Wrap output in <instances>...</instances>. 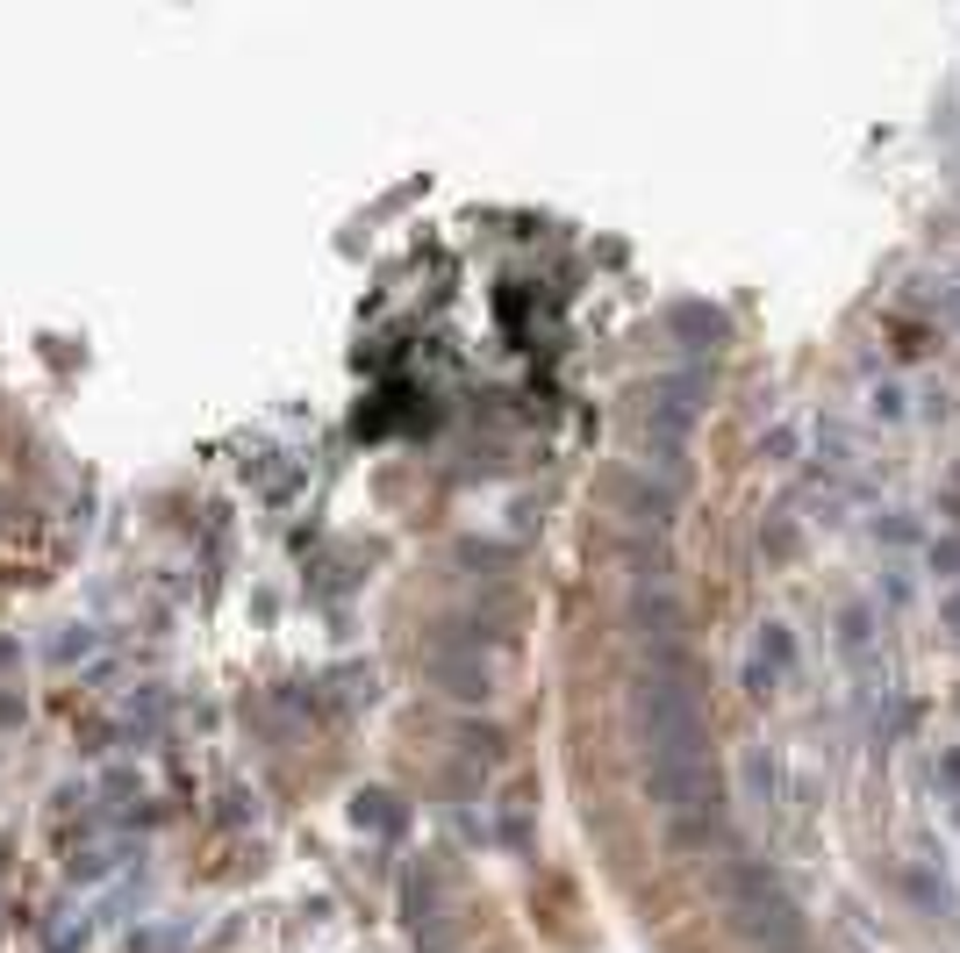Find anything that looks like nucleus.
Wrapping results in <instances>:
<instances>
[{"mask_svg":"<svg viewBox=\"0 0 960 953\" xmlns=\"http://www.w3.org/2000/svg\"><path fill=\"white\" fill-rule=\"evenodd\" d=\"M631 724H638V746H646V767H710L703 695H695L681 653H652L646 667H638Z\"/></svg>","mask_w":960,"mask_h":953,"instance_id":"nucleus-1","label":"nucleus"},{"mask_svg":"<svg viewBox=\"0 0 960 953\" xmlns=\"http://www.w3.org/2000/svg\"><path fill=\"white\" fill-rule=\"evenodd\" d=\"M724 911L753 953H803V911L760 860H724Z\"/></svg>","mask_w":960,"mask_h":953,"instance_id":"nucleus-2","label":"nucleus"},{"mask_svg":"<svg viewBox=\"0 0 960 953\" xmlns=\"http://www.w3.org/2000/svg\"><path fill=\"white\" fill-rule=\"evenodd\" d=\"M947 617H953V624H960V602H947Z\"/></svg>","mask_w":960,"mask_h":953,"instance_id":"nucleus-3","label":"nucleus"}]
</instances>
